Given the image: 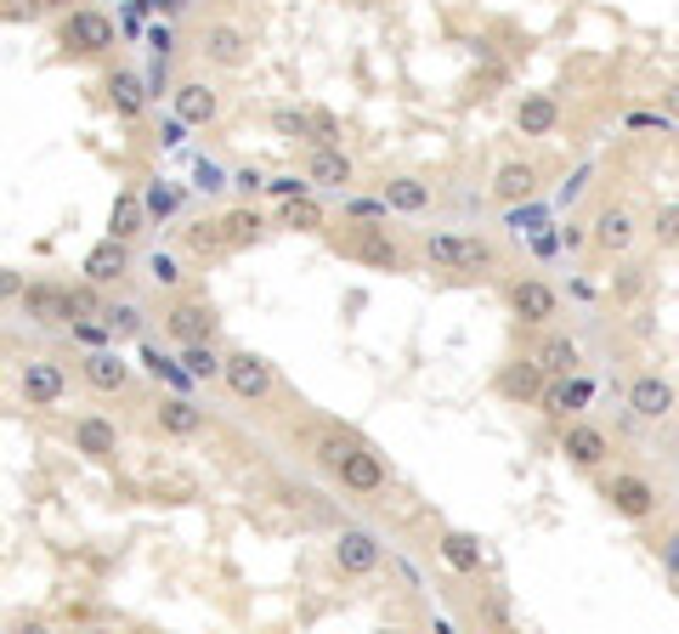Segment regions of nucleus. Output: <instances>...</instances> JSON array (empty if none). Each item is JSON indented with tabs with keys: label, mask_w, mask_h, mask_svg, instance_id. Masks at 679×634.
Instances as JSON below:
<instances>
[{
	"label": "nucleus",
	"mask_w": 679,
	"mask_h": 634,
	"mask_svg": "<svg viewBox=\"0 0 679 634\" xmlns=\"http://www.w3.org/2000/svg\"><path fill=\"white\" fill-rule=\"evenodd\" d=\"M425 256L453 272H488V267H499V243L481 232H436V238H425Z\"/></svg>",
	"instance_id": "obj_1"
},
{
	"label": "nucleus",
	"mask_w": 679,
	"mask_h": 634,
	"mask_svg": "<svg viewBox=\"0 0 679 634\" xmlns=\"http://www.w3.org/2000/svg\"><path fill=\"white\" fill-rule=\"evenodd\" d=\"M74 58H103L108 45H114V18L108 12H96V7H74L63 18V34H58Z\"/></svg>",
	"instance_id": "obj_2"
},
{
	"label": "nucleus",
	"mask_w": 679,
	"mask_h": 634,
	"mask_svg": "<svg viewBox=\"0 0 679 634\" xmlns=\"http://www.w3.org/2000/svg\"><path fill=\"white\" fill-rule=\"evenodd\" d=\"M504 301H510V312H515L521 323H532V329H550V323L561 318V295H555L544 278H515V283L504 289Z\"/></svg>",
	"instance_id": "obj_3"
},
{
	"label": "nucleus",
	"mask_w": 679,
	"mask_h": 634,
	"mask_svg": "<svg viewBox=\"0 0 679 634\" xmlns=\"http://www.w3.org/2000/svg\"><path fill=\"white\" fill-rule=\"evenodd\" d=\"M216 329H221V318H216L210 301H176L165 312V334L176 340V346H210Z\"/></svg>",
	"instance_id": "obj_4"
},
{
	"label": "nucleus",
	"mask_w": 679,
	"mask_h": 634,
	"mask_svg": "<svg viewBox=\"0 0 679 634\" xmlns=\"http://www.w3.org/2000/svg\"><path fill=\"white\" fill-rule=\"evenodd\" d=\"M221 380H227L232 397L261 403V397L272 392V363L255 357V352H227V357H221Z\"/></svg>",
	"instance_id": "obj_5"
},
{
	"label": "nucleus",
	"mask_w": 679,
	"mask_h": 634,
	"mask_svg": "<svg viewBox=\"0 0 679 634\" xmlns=\"http://www.w3.org/2000/svg\"><path fill=\"white\" fill-rule=\"evenodd\" d=\"M346 250L363 261V267H374V272H403V243L385 232V227H368V221H357L352 227V243Z\"/></svg>",
	"instance_id": "obj_6"
},
{
	"label": "nucleus",
	"mask_w": 679,
	"mask_h": 634,
	"mask_svg": "<svg viewBox=\"0 0 679 634\" xmlns=\"http://www.w3.org/2000/svg\"><path fill=\"white\" fill-rule=\"evenodd\" d=\"M199 52H205V63H216V69H250V34L238 29V23H205Z\"/></svg>",
	"instance_id": "obj_7"
},
{
	"label": "nucleus",
	"mask_w": 679,
	"mask_h": 634,
	"mask_svg": "<svg viewBox=\"0 0 679 634\" xmlns=\"http://www.w3.org/2000/svg\"><path fill=\"white\" fill-rule=\"evenodd\" d=\"M379 555H385L379 539H374V532H363V527H346L334 539V572L340 578H368L379 567Z\"/></svg>",
	"instance_id": "obj_8"
},
{
	"label": "nucleus",
	"mask_w": 679,
	"mask_h": 634,
	"mask_svg": "<svg viewBox=\"0 0 679 634\" xmlns=\"http://www.w3.org/2000/svg\"><path fill=\"white\" fill-rule=\"evenodd\" d=\"M63 392H69L63 363H52V357L23 363V403H29V408H52V403H63Z\"/></svg>",
	"instance_id": "obj_9"
},
{
	"label": "nucleus",
	"mask_w": 679,
	"mask_h": 634,
	"mask_svg": "<svg viewBox=\"0 0 679 634\" xmlns=\"http://www.w3.org/2000/svg\"><path fill=\"white\" fill-rule=\"evenodd\" d=\"M606 505L623 516V521H646L657 510V487L646 476H612L606 481Z\"/></svg>",
	"instance_id": "obj_10"
},
{
	"label": "nucleus",
	"mask_w": 679,
	"mask_h": 634,
	"mask_svg": "<svg viewBox=\"0 0 679 634\" xmlns=\"http://www.w3.org/2000/svg\"><path fill=\"white\" fill-rule=\"evenodd\" d=\"M85 283L91 289H114L125 272H130V243H119V238H103V243H91V256H85Z\"/></svg>",
	"instance_id": "obj_11"
},
{
	"label": "nucleus",
	"mask_w": 679,
	"mask_h": 634,
	"mask_svg": "<svg viewBox=\"0 0 679 634\" xmlns=\"http://www.w3.org/2000/svg\"><path fill=\"white\" fill-rule=\"evenodd\" d=\"M74 448H80L91 465H114V459H119V430H114V419L85 414V419L74 425Z\"/></svg>",
	"instance_id": "obj_12"
},
{
	"label": "nucleus",
	"mask_w": 679,
	"mask_h": 634,
	"mask_svg": "<svg viewBox=\"0 0 679 634\" xmlns=\"http://www.w3.org/2000/svg\"><path fill=\"white\" fill-rule=\"evenodd\" d=\"M340 487H352V493H379V487H385V459L368 448V443H357L346 459H340Z\"/></svg>",
	"instance_id": "obj_13"
},
{
	"label": "nucleus",
	"mask_w": 679,
	"mask_h": 634,
	"mask_svg": "<svg viewBox=\"0 0 679 634\" xmlns=\"http://www.w3.org/2000/svg\"><path fill=\"white\" fill-rule=\"evenodd\" d=\"M589 238L600 243L606 256H623V250H635V238H640V221H635V210L612 205V210H600V216H595Z\"/></svg>",
	"instance_id": "obj_14"
},
{
	"label": "nucleus",
	"mask_w": 679,
	"mask_h": 634,
	"mask_svg": "<svg viewBox=\"0 0 679 634\" xmlns=\"http://www.w3.org/2000/svg\"><path fill=\"white\" fill-rule=\"evenodd\" d=\"M170 103H176V119L181 125H216V114H221V96L205 80H181L170 91Z\"/></svg>",
	"instance_id": "obj_15"
},
{
	"label": "nucleus",
	"mask_w": 679,
	"mask_h": 634,
	"mask_svg": "<svg viewBox=\"0 0 679 634\" xmlns=\"http://www.w3.org/2000/svg\"><path fill=\"white\" fill-rule=\"evenodd\" d=\"M628 408L640 419H668L673 414V385L662 374H635L628 380Z\"/></svg>",
	"instance_id": "obj_16"
},
{
	"label": "nucleus",
	"mask_w": 679,
	"mask_h": 634,
	"mask_svg": "<svg viewBox=\"0 0 679 634\" xmlns=\"http://www.w3.org/2000/svg\"><path fill=\"white\" fill-rule=\"evenodd\" d=\"M544 368L532 363V357H521V363H510V368H499V380H493V392L504 397V403H539V392H544Z\"/></svg>",
	"instance_id": "obj_17"
},
{
	"label": "nucleus",
	"mask_w": 679,
	"mask_h": 634,
	"mask_svg": "<svg viewBox=\"0 0 679 634\" xmlns=\"http://www.w3.org/2000/svg\"><path fill=\"white\" fill-rule=\"evenodd\" d=\"M561 454H566L577 470H600V465H606V454H612V443H606V430H595V425H566Z\"/></svg>",
	"instance_id": "obj_18"
},
{
	"label": "nucleus",
	"mask_w": 679,
	"mask_h": 634,
	"mask_svg": "<svg viewBox=\"0 0 679 634\" xmlns=\"http://www.w3.org/2000/svg\"><path fill=\"white\" fill-rule=\"evenodd\" d=\"M532 363H539L550 380H572V374H577V340L561 334V329H544V340H539V352H532Z\"/></svg>",
	"instance_id": "obj_19"
},
{
	"label": "nucleus",
	"mask_w": 679,
	"mask_h": 634,
	"mask_svg": "<svg viewBox=\"0 0 679 634\" xmlns=\"http://www.w3.org/2000/svg\"><path fill=\"white\" fill-rule=\"evenodd\" d=\"M18 301L34 323H69V289L63 283H23Z\"/></svg>",
	"instance_id": "obj_20"
},
{
	"label": "nucleus",
	"mask_w": 679,
	"mask_h": 634,
	"mask_svg": "<svg viewBox=\"0 0 679 634\" xmlns=\"http://www.w3.org/2000/svg\"><path fill=\"white\" fill-rule=\"evenodd\" d=\"M555 125H561V103H555L550 91H532V96H521V103H515V131L521 136H550Z\"/></svg>",
	"instance_id": "obj_21"
},
{
	"label": "nucleus",
	"mask_w": 679,
	"mask_h": 634,
	"mask_svg": "<svg viewBox=\"0 0 679 634\" xmlns=\"http://www.w3.org/2000/svg\"><path fill=\"white\" fill-rule=\"evenodd\" d=\"M532 193H539V170H532L526 159H504L499 176H493V199L499 205H526Z\"/></svg>",
	"instance_id": "obj_22"
},
{
	"label": "nucleus",
	"mask_w": 679,
	"mask_h": 634,
	"mask_svg": "<svg viewBox=\"0 0 679 634\" xmlns=\"http://www.w3.org/2000/svg\"><path fill=\"white\" fill-rule=\"evenodd\" d=\"M80 374H85L91 392H125V385H130V363L119 352H91L80 363Z\"/></svg>",
	"instance_id": "obj_23"
},
{
	"label": "nucleus",
	"mask_w": 679,
	"mask_h": 634,
	"mask_svg": "<svg viewBox=\"0 0 679 634\" xmlns=\"http://www.w3.org/2000/svg\"><path fill=\"white\" fill-rule=\"evenodd\" d=\"M352 154H340V148H312L306 154V181L312 187H352Z\"/></svg>",
	"instance_id": "obj_24"
},
{
	"label": "nucleus",
	"mask_w": 679,
	"mask_h": 634,
	"mask_svg": "<svg viewBox=\"0 0 679 634\" xmlns=\"http://www.w3.org/2000/svg\"><path fill=\"white\" fill-rule=\"evenodd\" d=\"M589 397V385H566V380H544V392H539V408L544 419L566 425V414H577V403Z\"/></svg>",
	"instance_id": "obj_25"
},
{
	"label": "nucleus",
	"mask_w": 679,
	"mask_h": 634,
	"mask_svg": "<svg viewBox=\"0 0 679 634\" xmlns=\"http://www.w3.org/2000/svg\"><path fill=\"white\" fill-rule=\"evenodd\" d=\"M385 205L403 210V216H425V210H430V181H419V176L385 181Z\"/></svg>",
	"instance_id": "obj_26"
},
{
	"label": "nucleus",
	"mask_w": 679,
	"mask_h": 634,
	"mask_svg": "<svg viewBox=\"0 0 679 634\" xmlns=\"http://www.w3.org/2000/svg\"><path fill=\"white\" fill-rule=\"evenodd\" d=\"M261 227H267V221H261L250 205H244V210H227V216L216 221V232H221V250H244V243H255V238H261Z\"/></svg>",
	"instance_id": "obj_27"
},
{
	"label": "nucleus",
	"mask_w": 679,
	"mask_h": 634,
	"mask_svg": "<svg viewBox=\"0 0 679 634\" xmlns=\"http://www.w3.org/2000/svg\"><path fill=\"white\" fill-rule=\"evenodd\" d=\"M108 96H114V114L119 119H136L142 108H148V85H142V74H130V69H119L108 80Z\"/></svg>",
	"instance_id": "obj_28"
},
{
	"label": "nucleus",
	"mask_w": 679,
	"mask_h": 634,
	"mask_svg": "<svg viewBox=\"0 0 679 634\" xmlns=\"http://www.w3.org/2000/svg\"><path fill=\"white\" fill-rule=\"evenodd\" d=\"M442 561L464 578L481 572V544H476V532H442Z\"/></svg>",
	"instance_id": "obj_29"
},
{
	"label": "nucleus",
	"mask_w": 679,
	"mask_h": 634,
	"mask_svg": "<svg viewBox=\"0 0 679 634\" xmlns=\"http://www.w3.org/2000/svg\"><path fill=\"white\" fill-rule=\"evenodd\" d=\"M159 430H165V436H199V430H205V408L170 397V403L159 408Z\"/></svg>",
	"instance_id": "obj_30"
},
{
	"label": "nucleus",
	"mask_w": 679,
	"mask_h": 634,
	"mask_svg": "<svg viewBox=\"0 0 679 634\" xmlns=\"http://www.w3.org/2000/svg\"><path fill=\"white\" fill-rule=\"evenodd\" d=\"M142 216H148V210H142L136 193H119V199H114V216H108V238L130 243V238L142 232Z\"/></svg>",
	"instance_id": "obj_31"
},
{
	"label": "nucleus",
	"mask_w": 679,
	"mask_h": 634,
	"mask_svg": "<svg viewBox=\"0 0 679 634\" xmlns=\"http://www.w3.org/2000/svg\"><path fill=\"white\" fill-rule=\"evenodd\" d=\"M357 443H363L357 430H323V436H317V465H323V470H340V459H346Z\"/></svg>",
	"instance_id": "obj_32"
},
{
	"label": "nucleus",
	"mask_w": 679,
	"mask_h": 634,
	"mask_svg": "<svg viewBox=\"0 0 679 634\" xmlns=\"http://www.w3.org/2000/svg\"><path fill=\"white\" fill-rule=\"evenodd\" d=\"M272 131L289 136V142H306V148H312V114H306V108H272Z\"/></svg>",
	"instance_id": "obj_33"
},
{
	"label": "nucleus",
	"mask_w": 679,
	"mask_h": 634,
	"mask_svg": "<svg viewBox=\"0 0 679 634\" xmlns=\"http://www.w3.org/2000/svg\"><path fill=\"white\" fill-rule=\"evenodd\" d=\"M283 227H295V232H317V227H323V205H312L306 193H301V199H283Z\"/></svg>",
	"instance_id": "obj_34"
},
{
	"label": "nucleus",
	"mask_w": 679,
	"mask_h": 634,
	"mask_svg": "<svg viewBox=\"0 0 679 634\" xmlns=\"http://www.w3.org/2000/svg\"><path fill=\"white\" fill-rule=\"evenodd\" d=\"M103 334H114V340H125V334H142V312L136 306H103Z\"/></svg>",
	"instance_id": "obj_35"
},
{
	"label": "nucleus",
	"mask_w": 679,
	"mask_h": 634,
	"mask_svg": "<svg viewBox=\"0 0 679 634\" xmlns=\"http://www.w3.org/2000/svg\"><path fill=\"white\" fill-rule=\"evenodd\" d=\"M181 368H187L192 380H216V374H221V357H216L210 346H181Z\"/></svg>",
	"instance_id": "obj_36"
},
{
	"label": "nucleus",
	"mask_w": 679,
	"mask_h": 634,
	"mask_svg": "<svg viewBox=\"0 0 679 634\" xmlns=\"http://www.w3.org/2000/svg\"><path fill=\"white\" fill-rule=\"evenodd\" d=\"M651 238L662 243V250H679V205H657V216H651Z\"/></svg>",
	"instance_id": "obj_37"
},
{
	"label": "nucleus",
	"mask_w": 679,
	"mask_h": 634,
	"mask_svg": "<svg viewBox=\"0 0 679 634\" xmlns=\"http://www.w3.org/2000/svg\"><path fill=\"white\" fill-rule=\"evenodd\" d=\"M640 289H646V267H617V278H612V295L628 306V301H640Z\"/></svg>",
	"instance_id": "obj_38"
},
{
	"label": "nucleus",
	"mask_w": 679,
	"mask_h": 634,
	"mask_svg": "<svg viewBox=\"0 0 679 634\" xmlns=\"http://www.w3.org/2000/svg\"><path fill=\"white\" fill-rule=\"evenodd\" d=\"M69 318H103V301H96V289H91V283L69 289Z\"/></svg>",
	"instance_id": "obj_39"
},
{
	"label": "nucleus",
	"mask_w": 679,
	"mask_h": 634,
	"mask_svg": "<svg viewBox=\"0 0 679 634\" xmlns=\"http://www.w3.org/2000/svg\"><path fill=\"white\" fill-rule=\"evenodd\" d=\"M18 295H23V272L0 267V301H18Z\"/></svg>",
	"instance_id": "obj_40"
},
{
	"label": "nucleus",
	"mask_w": 679,
	"mask_h": 634,
	"mask_svg": "<svg viewBox=\"0 0 679 634\" xmlns=\"http://www.w3.org/2000/svg\"><path fill=\"white\" fill-rule=\"evenodd\" d=\"M148 272H154V283H176V278H181L170 256H154V267H148Z\"/></svg>",
	"instance_id": "obj_41"
},
{
	"label": "nucleus",
	"mask_w": 679,
	"mask_h": 634,
	"mask_svg": "<svg viewBox=\"0 0 679 634\" xmlns=\"http://www.w3.org/2000/svg\"><path fill=\"white\" fill-rule=\"evenodd\" d=\"M662 103H668V114H679V85H673V91H662Z\"/></svg>",
	"instance_id": "obj_42"
},
{
	"label": "nucleus",
	"mask_w": 679,
	"mask_h": 634,
	"mask_svg": "<svg viewBox=\"0 0 679 634\" xmlns=\"http://www.w3.org/2000/svg\"><path fill=\"white\" fill-rule=\"evenodd\" d=\"M18 634H52V628H45V623H23Z\"/></svg>",
	"instance_id": "obj_43"
},
{
	"label": "nucleus",
	"mask_w": 679,
	"mask_h": 634,
	"mask_svg": "<svg viewBox=\"0 0 679 634\" xmlns=\"http://www.w3.org/2000/svg\"><path fill=\"white\" fill-rule=\"evenodd\" d=\"M668 561H673V567H679V539H668Z\"/></svg>",
	"instance_id": "obj_44"
},
{
	"label": "nucleus",
	"mask_w": 679,
	"mask_h": 634,
	"mask_svg": "<svg viewBox=\"0 0 679 634\" xmlns=\"http://www.w3.org/2000/svg\"><path fill=\"white\" fill-rule=\"evenodd\" d=\"M45 7H69V0H45Z\"/></svg>",
	"instance_id": "obj_45"
},
{
	"label": "nucleus",
	"mask_w": 679,
	"mask_h": 634,
	"mask_svg": "<svg viewBox=\"0 0 679 634\" xmlns=\"http://www.w3.org/2000/svg\"><path fill=\"white\" fill-rule=\"evenodd\" d=\"M379 634H397V628H379Z\"/></svg>",
	"instance_id": "obj_46"
}]
</instances>
